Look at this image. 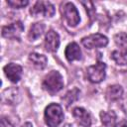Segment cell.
<instances>
[{"instance_id":"1","label":"cell","mask_w":127,"mask_h":127,"mask_svg":"<svg viewBox=\"0 0 127 127\" xmlns=\"http://www.w3.org/2000/svg\"><path fill=\"white\" fill-rule=\"evenodd\" d=\"M42 87L51 94H55L64 87V79L58 70H51L43 79Z\"/></svg>"},{"instance_id":"2","label":"cell","mask_w":127,"mask_h":127,"mask_svg":"<svg viewBox=\"0 0 127 127\" xmlns=\"http://www.w3.org/2000/svg\"><path fill=\"white\" fill-rule=\"evenodd\" d=\"M64 120L63 108L60 104L51 103L45 109V122L49 127H58Z\"/></svg>"},{"instance_id":"3","label":"cell","mask_w":127,"mask_h":127,"mask_svg":"<svg viewBox=\"0 0 127 127\" xmlns=\"http://www.w3.org/2000/svg\"><path fill=\"white\" fill-rule=\"evenodd\" d=\"M86 74L88 79L93 83H99L105 78L106 74V64L102 62H98L87 67Z\"/></svg>"},{"instance_id":"4","label":"cell","mask_w":127,"mask_h":127,"mask_svg":"<svg viewBox=\"0 0 127 127\" xmlns=\"http://www.w3.org/2000/svg\"><path fill=\"white\" fill-rule=\"evenodd\" d=\"M55 7L49 1H37L35 5L30 9L32 16H43V17H53L55 14Z\"/></svg>"},{"instance_id":"5","label":"cell","mask_w":127,"mask_h":127,"mask_svg":"<svg viewBox=\"0 0 127 127\" xmlns=\"http://www.w3.org/2000/svg\"><path fill=\"white\" fill-rule=\"evenodd\" d=\"M81 44L83 45V47H85L86 49H89V50L97 49V48H103V47L107 46L108 39L104 35L96 33V34H92V35H89V36L82 38Z\"/></svg>"},{"instance_id":"6","label":"cell","mask_w":127,"mask_h":127,"mask_svg":"<svg viewBox=\"0 0 127 127\" xmlns=\"http://www.w3.org/2000/svg\"><path fill=\"white\" fill-rule=\"evenodd\" d=\"M62 12H63V15H64L66 23L68 24V26L75 27L79 23V20H80L79 13L72 3H70V2L65 3L63 6Z\"/></svg>"},{"instance_id":"7","label":"cell","mask_w":127,"mask_h":127,"mask_svg":"<svg viewBox=\"0 0 127 127\" xmlns=\"http://www.w3.org/2000/svg\"><path fill=\"white\" fill-rule=\"evenodd\" d=\"M23 31H24V26H23L22 22L16 21V22H13L12 24L4 26L2 28V36L6 39L19 40Z\"/></svg>"},{"instance_id":"8","label":"cell","mask_w":127,"mask_h":127,"mask_svg":"<svg viewBox=\"0 0 127 127\" xmlns=\"http://www.w3.org/2000/svg\"><path fill=\"white\" fill-rule=\"evenodd\" d=\"M4 73L6 75V77L11 81V82H18L21 77H22V73H23V68L21 65L14 64V63H10L8 64H6L4 66Z\"/></svg>"},{"instance_id":"9","label":"cell","mask_w":127,"mask_h":127,"mask_svg":"<svg viewBox=\"0 0 127 127\" xmlns=\"http://www.w3.org/2000/svg\"><path fill=\"white\" fill-rule=\"evenodd\" d=\"M60 46V36L54 30H49L45 37V48L48 52H57Z\"/></svg>"},{"instance_id":"10","label":"cell","mask_w":127,"mask_h":127,"mask_svg":"<svg viewBox=\"0 0 127 127\" xmlns=\"http://www.w3.org/2000/svg\"><path fill=\"white\" fill-rule=\"evenodd\" d=\"M72 116L75 121L82 127H90L91 125V116L82 107H75L72 110Z\"/></svg>"},{"instance_id":"11","label":"cell","mask_w":127,"mask_h":127,"mask_svg":"<svg viewBox=\"0 0 127 127\" xmlns=\"http://www.w3.org/2000/svg\"><path fill=\"white\" fill-rule=\"evenodd\" d=\"M64 56L68 62L78 61L81 59V50L76 43H69L65 48Z\"/></svg>"},{"instance_id":"12","label":"cell","mask_w":127,"mask_h":127,"mask_svg":"<svg viewBox=\"0 0 127 127\" xmlns=\"http://www.w3.org/2000/svg\"><path fill=\"white\" fill-rule=\"evenodd\" d=\"M2 101L7 104H17L19 101V91L17 88H7L2 92Z\"/></svg>"},{"instance_id":"13","label":"cell","mask_w":127,"mask_h":127,"mask_svg":"<svg viewBox=\"0 0 127 127\" xmlns=\"http://www.w3.org/2000/svg\"><path fill=\"white\" fill-rule=\"evenodd\" d=\"M122 95H123V88L121 85L118 84L109 85L105 91V96L110 101L118 100L119 98H121Z\"/></svg>"},{"instance_id":"14","label":"cell","mask_w":127,"mask_h":127,"mask_svg":"<svg viewBox=\"0 0 127 127\" xmlns=\"http://www.w3.org/2000/svg\"><path fill=\"white\" fill-rule=\"evenodd\" d=\"M29 61L38 69L45 68L46 65H47V63H48V60H47L46 56L38 54V53H31L29 55Z\"/></svg>"},{"instance_id":"15","label":"cell","mask_w":127,"mask_h":127,"mask_svg":"<svg viewBox=\"0 0 127 127\" xmlns=\"http://www.w3.org/2000/svg\"><path fill=\"white\" fill-rule=\"evenodd\" d=\"M100 119L104 126L106 127H112L115 124L116 121V114L114 111H101L100 112Z\"/></svg>"},{"instance_id":"16","label":"cell","mask_w":127,"mask_h":127,"mask_svg":"<svg viewBox=\"0 0 127 127\" xmlns=\"http://www.w3.org/2000/svg\"><path fill=\"white\" fill-rule=\"evenodd\" d=\"M114 43L118 48L117 51L121 53L127 54V34L126 33H118L114 36Z\"/></svg>"},{"instance_id":"17","label":"cell","mask_w":127,"mask_h":127,"mask_svg":"<svg viewBox=\"0 0 127 127\" xmlns=\"http://www.w3.org/2000/svg\"><path fill=\"white\" fill-rule=\"evenodd\" d=\"M44 30H45V26H44L43 23H34L31 26L29 34H28V37H29L30 41H35L38 38H40L42 36Z\"/></svg>"},{"instance_id":"18","label":"cell","mask_w":127,"mask_h":127,"mask_svg":"<svg viewBox=\"0 0 127 127\" xmlns=\"http://www.w3.org/2000/svg\"><path fill=\"white\" fill-rule=\"evenodd\" d=\"M7 4L14 9H20V8L27 6L29 4V1H27V0H8Z\"/></svg>"},{"instance_id":"19","label":"cell","mask_w":127,"mask_h":127,"mask_svg":"<svg viewBox=\"0 0 127 127\" xmlns=\"http://www.w3.org/2000/svg\"><path fill=\"white\" fill-rule=\"evenodd\" d=\"M1 127H14V126L12 125V123L9 120H7L6 118H2L1 119Z\"/></svg>"},{"instance_id":"20","label":"cell","mask_w":127,"mask_h":127,"mask_svg":"<svg viewBox=\"0 0 127 127\" xmlns=\"http://www.w3.org/2000/svg\"><path fill=\"white\" fill-rule=\"evenodd\" d=\"M115 127H127V119L121 120L119 123H117V124L115 125Z\"/></svg>"},{"instance_id":"21","label":"cell","mask_w":127,"mask_h":127,"mask_svg":"<svg viewBox=\"0 0 127 127\" xmlns=\"http://www.w3.org/2000/svg\"><path fill=\"white\" fill-rule=\"evenodd\" d=\"M121 107H122V109L124 110V112L127 114V98L123 100V102L121 103Z\"/></svg>"},{"instance_id":"22","label":"cell","mask_w":127,"mask_h":127,"mask_svg":"<svg viewBox=\"0 0 127 127\" xmlns=\"http://www.w3.org/2000/svg\"><path fill=\"white\" fill-rule=\"evenodd\" d=\"M23 127H33V126H32V124H31L30 122H26V123L23 125Z\"/></svg>"}]
</instances>
